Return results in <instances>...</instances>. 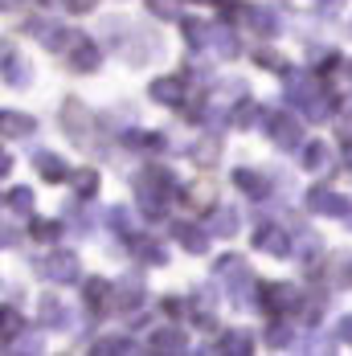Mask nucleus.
Wrapping results in <instances>:
<instances>
[{"label": "nucleus", "instance_id": "a211bd4d", "mask_svg": "<svg viewBox=\"0 0 352 356\" xmlns=\"http://www.w3.org/2000/svg\"><path fill=\"white\" fill-rule=\"evenodd\" d=\"M176 242L189 250V254H205V250H209V229H201V225H189V221H180V225H176Z\"/></svg>", "mask_w": 352, "mask_h": 356}, {"label": "nucleus", "instance_id": "1a4fd4ad", "mask_svg": "<svg viewBox=\"0 0 352 356\" xmlns=\"http://www.w3.org/2000/svg\"><path fill=\"white\" fill-rule=\"evenodd\" d=\"M25 29H29V33H33L45 49H54V54H66V49H70V41H74L70 29H62L58 21H45V17H33Z\"/></svg>", "mask_w": 352, "mask_h": 356}, {"label": "nucleus", "instance_id": "dca6fc26", "mask_svg": "<svg viewBox=\"0 0 352 356\" xmlns=\"http://www.w3.org/2000/svg\"><path fill=\"white\" fill-rule=\"evenodd\" d=\"M0 131H4L8 140H29L37 131V123L29 115H21V111H4V115H0Z\"/></svg>", "mask_w": 352, "mask_h": 356}, {"label": "nucleus", "instance_id": "c03bdc74", "mask_svg": "<svg viewBox=\"0 0 352 356\" xmlns=\"http://www.w3.org/2000/svg\"><path fill=\"white\" fill-rule=\"evenodd\" d=\"M340 8V0H319V13H336Z\"/></svg>", "mask_w": 352, "mask_h": 356}, {"label": "nucleus", "instance_id": "a878e982", "mask_svg": "<svg viewBox=\"0 0 352 356\" xmlns=\"http://www.w3.org/2000/svg\"><path fill=\"white\" fill-rule=\"evenodd\" d=\"M189 312H193V323H197V327H213V295L209 291L193 295V299H189Z\"/></svg>", "mask_w": 352, "mask_h": 356}, {"label": "nucleus", "instance_id": "6ab92c4d", "mask_svg": "<svg viewBox=\"0 0 352 356\" xmlns=\"http://www.w3.org/2000/svg\"><path fill=\"white\" fill-rule=\"evenodd\" d=\"M209 234H217V238H234L238 234V209L234 205H217L209 213Z\"/></svg>", "mask_w": 352, "mask_h": 356}, {"label": "nucleus", "instance_id": "ea45409f", "mask_svg": "<svg viewBox=\"0 0 352 356\" xmlns=\"http://www.w3.org/2000/svg\"><path fill=\"white\" fill-rule=\"evenodd\" d=\"M41 348V336H25V340H13L8 353H37Z\"/></svg>", "mask_w": 352, "mask_h": 356}, {"label": "nucleus", "instance_id": "393cba45", "mask_svg": "<svg viewBox=\"0 0 352 356\" xmlns=\"http://www.w3.org/2000/svg\"><path fill=\"white\" fill-rule=\"evenodd\" d=\"M115 303L123 307V312H136L143 303V283L140 279H131V283H119L115 286Z\"/></svg>", "mask_w": 352, "mask_h": 356}, {"label": "nucleus", "instance_id": "2f4dec72", "mask_svg": "<svg viewBox=\"0 0 352 356\" xmlns=\"http://www.w3.org/2000/svg\"><path fill=\"white\" fill-rule=\"evenodd\" d=\"M70 184L78 197H95V188H99V172L95 168H78V172H70Z\"/></svg>", "mask_w": 352, "mask_h": 356}, {"label": "nucleus", "instance_id": "412c9836", "mask_svg": "<svg viewBox=\"0 0 352 356\" xmlns=\"http://www.w3.org/2000/svg\"><path fill=\"white\" fill-rule=\"evenodd\" d=\"M95 353L99 356H123V353H136V340L127 332H115V336H99L95 340Z\"/></svg>", "mask_w": 352, "mask_h": 356}, {"label": "nucleus", "instance_id": "aec40b11", "mask_svg": "<svg viewBox=\"0 0 352 356\" xmlns=\"http://www.w3.org/2000/svg\"><path fill=\"white\" fill-rule=\"evenodd\" d=\"M111 295H115V286L106 283V279H86V286H82V299H86L90 312H106Z\"/></svg>", "mask_w": 352, "mask_h": 356}, {"label": "nucleus", "instance_id": "f3484780", "mask_svg": "<svg viewBox=\"0 0 352 356\" xmlns=\"http://www.w3.org/2000/svg\"><path fill=\"white\" fill-rule=\"evenodd\" d=\"M213 353H230V356H250L254 353V336L250 332H221Z\"/></svg>", "mask_w": 352, "mask_h": 356}, {"label": "nucleus", "instance_id": "c9c22d12", "mask_svg": "<svg viewBox=\"0 0 352 356\" xmlns=\"http://www.w3.org/2000/svg\"><path fill=\"white\" fill-rule=\"evenodd\" d=\"M62 234V221H49V217H37L33 221V238L37 242H54Z\"/></svg>", "mask_w": 352, "mask_h": 356}, {"label": "nucleus", "instance_id": "de8ad7c7", "mask_svg": "<svg viewBox=\"0 0 352 356\" xmlns=\"http://www.w3.org/2000/svg\"><path fill=\"white\" fill-rule=\"evenodd\" d=\"M349 168H352V152H349Z\"/></svg>", "mask_w": 352, "mask_h": 356}, {"label": "nucleus", "instance_id": "7ed1b4c3", "mask_svg": "<svg viewBox=\"0 0 352 356\" xmlns=\"http://www.w3.org/2000/svg\"><path fill=\"white\" fill-rule=\"evenodd\" d=\"M295 303H299V295L287 283H258V307H262L271 320H287V316L295 312Z\"/></svg>", "mask_w": 352, "mask_h": 356}, {"label": "nucleus", "instance_id": "2eb2a0df", "mask_svg": "<svg viewBox=\"0 0 352 356\" xmlns=\"http://www.w3.org/2000/svg\"><path fill=\"white\" fill-rule=\"evenodd\" d=\"M152 348H156V353H168V356H180L189 348V336H184L180 327H156V332H152Z\"/></svg>", "mask_w": 352, "mask_h": 356}, {"label": "nucleus", "instance_id": "5701e85b", "mask_svg": "<svg viewBox=\"0 0 352 356\" xmlns=\"http://www.w3.org/2000/svg\"><path fill=\"white\" fill-rule=\"evenodd\" d=\"M33 164H37V172H41L45 180H62V177H70L66 160H62V156H54V152H37Z\"/></svg>", "mask_w": 352, "mask_h": 356}, {"label": "nucleus", "instance_id": "39448f33", "mask_svg": "<svg viewBox=\"0 0 352 356\" xmlns=\"http://www.w3.org/2000/svg\"><path fill=\"white\" fill-rule=\"evenodd\" d=\"M254 250L258 254H271V258H291L295 250H291V234L282 229L279 221H258V229H254Z\"/></svg>", "mask_w": 352, "mask_h": 356}, {"label": "nucleus", "instance_id": "0eeeda50", "mask_svg": "<svg viewBox=\"0 0 352 356\" xmlns=\"http://www.w3.org/2000/svg\"><path fill=\"white\" fill-rule=\"evenodd\" d=\"M90 123H95V115L86 111V103H78V99H66L62 103V131L70 136L74 143H90Z\"/></svg>", "mask_w": 352, "mask_h": 356}, {"label": "nucleus", "instance_id": "49530a36", "mask_svg": "<svg viewBox=\"0 0 352 356\" xmlns=\"http://www.w3.org/2000/svg\"><path fill=\"white\" fill-rule=\"evenodd\" d=\"M349 229H352V209H349Z\"/></svg>", "mask_w": 352, "mask_h": 356}, {"label": "nucleus", "instance_id": "4be33fe9", "mask_svg": "<svg viewBox=\"0 0 352 356\" xmlns=\"http://www.w3.org/2000/svg\"><path fill=\"white\" fill-rule=\"evenodd\" d=\"M234 184H238V188H242L246 197H258V201H262V197L271 193V184H266V177H258L254 168H238V172H234Z\"/></svg>", "mask_w": 352, "mask_h": 356}, {"label": "nucleus", "instance_id": "423d86ee", "mask_svg": "<svg viewBox=\"0 0 352 356\" xmlns=\"http://www.w3.org/2000/svg\"><path fill=\"white\" fill-rule=\"evenodd\" d=\"M37 275L49 279V283H74V279H78V258H74L70 250L41 254V258H37Z\"/></svg>", "mask_w": 352, "mask_h": 356}, {"label": "nucleus", "instance_id": "473e14b6", "mask_svg": "<svg viewBox=\"0 0 352 356\" xmlns=\"http://www.w3.org/2000/svg\"><path fill=\"white\" fill-rule=\"evenodd\" d=\"M266 344H271V348H291V344H295V327H291V323H271V332H266Z\"/></svg>", "mask_w": 352, "mask_h": 356}, {"label": "nucleus", "instance_id": "09e8293b", "mask_svg": "<svg viewBox=\"0 0 352 356\" xmlns=\"http://www.w3.org/2000/svg\"><path fill=\"white\" fill-rule=\"evenodd\" d=\"M41 4H49V0H41Z\"/></svg>", "mask_w": 352, "mask_h": 356}, {"label": "nucleus", "instance_id": "9b49d317", "mask_svg": "<svg viewBox=\"0 0 352 356\" xmlns=\"http://www.w3.org/2000/svg\"><path fill=\"white\" fill-rule=\"evenodd\" d=\"M307 209L319 213V217H349V201H344L336 188H323V184H319V188L307 193Z\"/></svg>", "mask_w": 352, "mask_h": 356}, {"label": "nucleus", "instance_id": "9d476101", "mask_svg": "<svg viewBox=\"0 0 352 356\" xmlns=\"http://www.w3.org/2000/svg\"><path fill=\"white\" fill-rule=\"evenodd\" d=\"M62 58H66V66H70V70H78V74L99 70V45H95L90 37H82V33H74L70 49H66Z\"/></svg>", "mask_w": 352, "mask_h": 356}, {"label": "nucleus", "instance_id": "bb28decb", "mask_svg": "<svg viewBox=\"0 0 352 356\" xmlns=\"http://www.w3.org/2000/svg\"><path fill=\"white\" fill-rule=\"evenodd\" d=\"M258 119H266V115H262V107H258L254 99H242L238 107L230 111V123H234V127H254Z\"/></svg>", "mask_w": 352, "mask_h": 356}, {"label": "nucleus", "instance_id": "f257e3e1", "mask_svg": "<svg viewBox=\"0 0 352 356\" xmlns=\"http://www.w3.org/2000/svg\"><path fill=\"white\" fill-rule=\"evenodd\" d=\"M176 193V177L168 168H160V164H152V168H143L140 180H136V201H140V209L147 217H160L168 209V201H173Z\"/></svg>", "mask_w": 352, "mask_h": 356}, {"label": "nucleus", "instance_id": "c85d7f7f", "mask_svg": "<svg viewBox=\"0 0 352 356\" xmlns=\"http://www.w3.org/2000/svg\"><path fill=\"white\" fill-rule=\"evenodd\" d=\"M250 29L258 37H275L279 33V17H275L271 8H254V13H250Z\"/></svg>", "mask_w": 352, "mask_h": 356}, {"label": "nucleus", "instance_id": "b1692460", "mask_svg": "<svg viewBox=\"0 0 352 356\" xmlns=\"http://www.w3.org/2000/svg\"><path fill=\"white\" fill-rule=\"evenodd\" d=\"M303 168L307 172H328L332 168V147L328 143H307L303 147Z\"/></svg>", "mask_w": 352, "mask_h": 356}, {"label": "nucleus", "instance_id": "ddd939ff", "mask_svg": "<svg viewBox=\"0 0 352 356\" xmlns=\"http://www.w3.org/2000/svg\"><path fill=\"white\" fill-rule=\"evenodd\" d=\"M152 99L164 103V107H184V78H156Z\"/></svg>", "mask_w": 352, "mask_h": 356}, {"label": "nucleus", "instance_id": "f704fd0d", "mask_svg": "<svg viewBox=\"0 0 352 356\" xmlns=\"http://www.w3.org/2000/svg\"><path fill=\"white\" fill-rule=\"evenodd\" d=\"M209 45L217 49V54H225V58H234V54H238V37L230 33V29H213Z\"/></svg>", "mask_w": 352, "mask_h": 356}, {"label": "nucleus", "instance_id": "58836bf2", "mask_svg": "<svg viewBox=\"0 0 352 356\" xmlns=\"http://www.w3.org/2000/svg\"><path fill=\"white\" fill-rule=\"evenodd\" d=\"M17 336H21V316L8 307V312H4V344H13Z\"/></svg>", "mask_w": 352, "mask_h": 356}, {"label": "nucleus", "instance_id": "4468645a", "mask_svg": "<svg viewBox=\"0 0 352 356\" xmlns=\"http://www.w3.org/2000/svg\"><path fill=\"white\" fill-rule=\"evenodd\" d=\"M127 246H131V254H140L143 262H152V266H164V262H168L164 242H156L152 234H136V238H127Z\"/></svg>", "mask_w": 352, "mask_h": 356}, {"label": "nucleus", "instance_id": "f03ea898", "mask_svg": "<svg viewBox=\"0 0 352 356\" xmlns=\"http://www.w3.org/2000/svg\"><path fill=\"white\" fill-rule=\"evenodd\" d=\"M287 103H295V107L303 111L307 119H316V123H323V119L332 115V103L323 99L319 82L307 78V74H291V82H287Z\"/></svg>", "mask_w": 352, "mask_h": 356}, {"label": "nucleus", "instance_id": "72a5a7b5", "mask_svg": "<svg viewBox=\"0 0 352 356\" xmlns=\"http://www.w3.org/2000/svg\"><path fill=\"white\" fill-rule=\"evenodd\" d=\"M4 201H8L13 213H33V193H29V188H8Z\"/></svg>", "mask_w": 352, "mask_h": 356}, {"label": "nucleus", "instance_id": "37998d69", "mask_svg": "<svg viewBox=\"0 0 352 356\" xmlns=\"http://www.w3.org/2000/svg\"><path fill=\"white\" fill-rule=\"evenodd\" d=\"M340 340L352 348V316H344V320H340Z\"/></svg>", "mask_w": 352, "mask_h": 356}, {"label": "nucleus", "instance_id": "20e7f679", "mask_svg": "<svg viewBox=\"0 0 352 356\" xmlns=\"http://www.w3.org/2000/svg\"><path fill=\"white\" fill-rule=\"evenodd\" d=\"M213 275L230 286V295H234L238 303H246V286H254V283H250V266L238 258V254H225V258H217V262H213Z\"/></svg>", "mask_w": 352, "mask_h": 356}, {"label": "nucleus", "instance_id": "79ce46f5", "mask_svg": "<svg viewBox=\"0 0 352 356\" xmlns=\"http://www.w3.org/2000/svg\"><path fill=\"white\" fill-rule=\"evenodd\" d=\"M66 8H70V13H90L95 0H66Z\"/></svg>", "mask_w": 352, "mask_h": 356}, {"label": "nucleus", "instance_id": "cd10ccee", "mask_svg": "<svg viewBox=\"0 0 352 356\" xmlns=\"http://www.w3.org/2000/svg\"><path fill=\"white\" fill-rule=\"evenodd\" d=\"M29 78H33V74L21 70V62H17V49H13V45H4V82H8V86H25Z\"/></svg>", "mask_w": 352, "mask_h": 356}, {"label": "nucleus", "instance_id": "f8f14e48", "mask_svg": "<svg viewBox=\"0 0 352 356\" xmlns=\"http://www.w3.org/2000/svg\"><path fill=\"white\" fill-rule=\"evenodd\" d=\"M41 323L54 327V332H66V327L74 323V312L58 299V295H45V299H41Z\"/></svg>", "mask_w": 352, "mask_h": 356}, {"label": "nucleus", "instance_id": "4c0bfd02", "mask_svg": "<svg viewBox=\"0 0 352 356\" xmlns=\"http://www.w3.org/2000/svg\"><path fill=\"white\" fill-rule=\"evenodd\" d=\"M147 8H152L160 21H176V17H180V0H147Z\"/></svg>", "mask_w": 352, "mask_h": 356}, {"label": "nucleus", "instance_id": "6e6552de", "mask_svg": "<svg viewBox=\"0 0 352 356\" xmlns=\"http://www.w3.org/2000/svg\"><path fill=\"white\" fill-rule=\"evenodd\" d=\"M266 136L279 143L282 152H295V147H303V123L295 119V115H266Z\"/></svg>", "mask_w": 352, "mask_h": 356}, {"label": "nucleus", "instance_id": "e433bc0d", "mask_svg": "<svg viewBox=\"0 0 352 356\" xmlns=\"http://www.w3.org/2000/svg\"><path fill=\"white\" fill-rule=\"evenodd\" d=\"M111 221H115V229H119L123 238H136V234H140V229H136V217L127 213L123 205H119V209H111Z\"/></svg>", "mask_w": 352, "mask_h": 356}, {"label": "nucleus", "instance_id": "c756f323", "mask_svg": "<svg viewBox=\"0 0 352 356\" xmlns=\"http://www.w3.org/2000/svg\"><path fill=\"white\" fill-rule=\"evenodd\" d=\"M217 152H221L217 136H205V140H197V143H193V160H197L201 168H213V164H217Z\"/></svg>", "mask_w": 352, "mask_h": 356}, {"label": "nucleus", "instance_id": "a19ab883", "mask_svg": "<svg viewBox=\"0 0 352 356\" xmlns=\"http://www.w3.org/2000/svg\"><path fill=\"white\" fill-rule=\"evenodd\" d=\"M254 62H258V66H266V70H282L279 54H271V49H258V54H254Z\"/></svg>", "mask_w": 352, "mask_h": 356}, {"label": "nucleus", "instance_id": "a18cd8bd", "mask_svg": "<svg viewBox=\"0 0 352 356\" xmlns=\"http://www.w3.org/2000/svg\"><path fill=\"white\" fill-rule=\"evenodd\" d=\"M340 275H344V283H352V262H344V270H340Z\"/></svg>", "mask_w": 352, "mask_h": 356}, {"label": "nucleus", "instance_id": "7c9ffc66", "mask_svg": "<svg viewBox=\"0 0 352 356\" xmlns=\"http://www.w3.org/2000/svg\"><path fill=\"white\" fill-rule=\"evenodd\" d=\"M213 37V25L209 21H184V41L193 45V49H205Z\"/></svg>", "mask_w": 352, "mask_h": 356}]
</instances>
